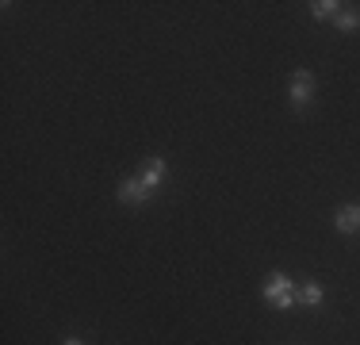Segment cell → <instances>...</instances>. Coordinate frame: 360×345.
<instances>
[{"label":"cell","instance_id":"cell-1","mask_svg":"<svg viewBox=\"0 0 360 345\" xmlns=\"http://www.w3.org/2000/svg\"><path fill=\"white\" fill-rule=\"evenodd\" d=\"M264 299H269L272 307H280V310L295 307V299H299L295 280H291L288 272H269L264 276Z\"/></svg>","mask_w":360,"mask_h":345},{"label":"cell","instance_id":"cell-2","mask_svg":"<svg viewBox=\"0 0 360 345\" xmlns=\"http://www.w3.org/2000/svg\"><path fill=\"white\" fill-rule=\"evenodd\" d=\"M311 92H314L311 69H295V73H291V108H307V104H311Z\"/></svg>","mask_w":360,"mask_h":345},{"label":"cell","instance_id":"cell-3","mask_svg":"<svg viewBox=\"0 0 360 345\" xmlns=\"http://www.w3.org/2000/svg\"><path fill=\"white\" fill-rule=\"evenodd\" d=\"M115 196H119L123 203L139 207V203H146V200L153 196V188H146V184H142V177H134V180H123V184L115 188Z\"/></svg>","mask_w":360,"mask_h":345},{"label":"cell","instance_id":"cell-4","mask_svg":"<svg viewBox=\"0 0 360 345\" xmlns=\"http://www.w3.org/2000/svg\"><path fill=\"white\" fill-rule=\"evenodd\" d=\"M333 227H338L341 234H360V203L341 207V211L333 215Z\"/></svg>","mask_w":360,"mask_h":345},{"label":"cell","instance_id":"cell-5","mask_svg":"<svg viewBox=\"0 0 360 345\" xmlns=\"http://www.w3.org/2000/svg\"><path fill=\"white\" fill-rule=\"evenodd\" d=\"M165 172H169V165H165V158H146V165H142V184L146 188H158L161 180H165Z\"/></svg>","mask_w":360,"mask_h":345},{"label":"cell","instance_id":"cell-6","mask_svg":"<svg viewBox=\"0 0 360 345\" xmlns=\"http://www.w3.org/2000/svg\"><path fill=\"white\" fill-rule=\"evenodd\" d=\"M338 12H341L338 0H314V4H311V15H314V20H338Z\"/></svg>","mask_w":360,"mask_h":345},{"label":"cell","instance_id":"cell-7","mask_svg":"<svg viewBox=\"0 0 360 345\" xmlns=\"http://www.w3.org/2000/svg\"><path fill=\"white\" fill-rule=\"evenodd\" d=\"M299 303H307V307H319L322 303V288L314 280H307L303 288H299Z\"/></svg>","mask_w":360,"mask_h":345},{"label":"cell","instance_id":"cell-8","mask_svg":"<svg viewBox=\"0 0 360 345\" xmlns=\"http://www.w3.org/2000/svg\"><path fill=\"white\" fill-rule=\"evenodd\" d=\"M333 23H338L341 31H356L360 27V12H338V20H333Z\"/></svg>","mask_w":360,"mask_h":345},{"label":"cell","instance_id":"cell-9","mask_svg":"<svg viewBox=\"0 0 360 345\" xmlns=\"http://www.w3.org/2000/svg\"><path fill=\"white\" fill-rule=\"evenodd\" d=\"M62 345H84V341H77V338H65Z\"/></svg>","mask_w":360,"mask_h":345}]
</instances>
